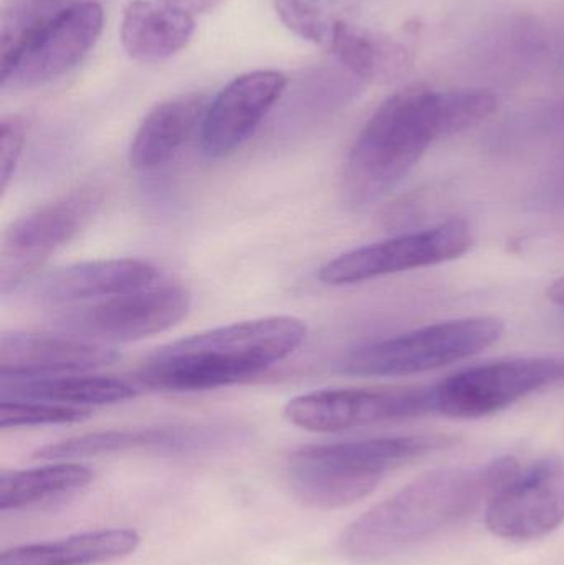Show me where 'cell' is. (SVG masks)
<instances>
[{
  "label": "cell",
  "mask_w": 564,
  "mask_h": 565,
  "mask_svg": "<svg viewBox=\"0 0 564 565\" xmlns=\"http://www.w3.org/2000/svg\"><path fill=\"white\" fill-rule=\"evenodd\" d=\"M115 349L75 335L3 332L0 338V381L85 374L118 361Z\"/></svg>",
  "instance_id": "obj_14"
},
{
  "label": "cell",
  "mask_w": 564,
  "mask_h": 565,
  "mask_svg": "<svg viewBox=\"0 0 564 565\" xmlns=\"http://www.w3.org/2000/svg\"><path fill=\"white\" fill-rule=\"evenodd\" d=\"M287 85V76L275 70H257L232 79L209 103L199 129L204 154L225 158L241 148L277 105Z\"/></svg>",
  "instance_id": "obj_13"
},
{
  "label": "cell",
  "mask_w": 564,
  "mask_h": 565,
  "mask_svg": "<svg viewBox=\"0 0 564 565\" xmlns=\"http://www.w3.org/2000/svg\"><path fill=\"white\" fill-rule=\"evenodd\" d=\"M564 523V461L540 458L522 468L490 498L486 524L507 541L542 540Z\"/></svg>",
  "instance_id": "obj_12"
},
{
  "label": "cell",
  "mask_w": 564,
  "mask_h": 565,
  "mask_svg": "<svg viewBox=\"0 0 564 565\" xmlns=\"http://www.w3.org/2000/svg\"><path fill=\"white\" fill-rule=\"evenodd\" d=\"M520 470L513 457L472 468L430 471L358 518L340 537L341 553L357 561H380L469 516Z\"/></svg>",
  "instance_id": "obj_2"
},
{
  "label": "cell",
  "mask_w": 564,
  "mask_h": 565,
  "mask_svg": "<svg viewBox=\"0 0 564 565\" xmlns=\"http://www.w3.org/2000/svg\"><path fill=\"white\" fill-rule=\"evenodd\" d=\"M93 471L85 465H46L32 470L3 471L0 475V511L32 507L46 498L58 497L92 483Z\"/></svg>",
  "instance_id": "obj_22"
},
{
  "label": "cell",
  "mask_w": 564,
  "mask_h": 565,
  "mask_svg": "<svg viewBox=\"0 0 564 565\" xmlns=\"http://www.w3.org/2000/svg\"><path fill=\"white\" fill-rule=\"evenodd\" d=\"M453 444L447 435H409L310 445L290 455L288 481L307 507L340 510L373 493L387 471Z\"/></svg>",
  "instance_id": "obj_4"
},
{
  "label": "cell",
  "mask_w": 564,
  "mask_h": 565,
  "mask_svg": "<svg viewBox=\"0 0 564 565\" xmlns=\"http://www.w3.org/2000/svg\"><path fill=\"white\" fill-rule=\"evenodd\" d=\"M497 109L490 89L407 86L381 103L348 156L343 194L363 209L390 195L437 139L486 121Z\"/></svg>",
  "instance_id": "obj_1"
},
{
  "label": "cell",
  "mask_w": 564,
  "mask_h": 565,
  "mask_svg": "<svg viewBox=\"0 0 564 565\" xmlns=\"http://www.w3.org/2000/svg\"><path fill=\"white\" fill-rule=\"evenodd\" d=\"M92 415L89 408L70 407L53 402L0 398V428L43 427L76 424Z\"/></svg>",
  "instance_id": "obj_24"
},
{
  "label": "cell",
  "mask_w": 564,
  "mask_h": 565,
  "mask_svg": "<svg viewBox=\"0 0 564 565\" xmlns=\"http://www.w3.org/2000/svg\"><path fill=\"white\" fill-rule=\"evenodd\" d=\"M506 324L492 316L453 319L354 349L338 372L354 377H390L436 371L472 358L500 341Z\"/></svg>",
  "instance_id": "obj_5"
},
{
  "label": "cell",
  "mask_w": 564,
  "mask_h": 565,
  "mask_svg": "<svg viewBox=\"0 0 564 565\" xmlns=\"http://www.w3.org/2000/svg\"><path fill=\"white\" fill-rule=\"evenodd\" d=\"M191 292L179 282H156L138 291L73 306L62 329L106 342H131L168 331L188 316Z\"/></svg>",
  "instance_id": "obj_11"
},
{
  "label": "cell",
  "mask_w": 564,
  "mask_h": 565,
  "mask_svg": "<svg viewBox=\"0 0 564 565\" xmlns=\"http://www.w3.org/2000/svg\"><path fill=\"white\" fill-rule=\"evenodd\" d=\"M195 17L171 0H132L123 12V49L136 62L171 58L191 42Z\"/></svg>",
  "instance_id": "obj_17"
},
{
  "label": "cell",
  "mask_w": 564,
  "mask_h": 565,
  "mask_svg": "<svg viewBox=\"0 0 564 565\" xmlns=\"http://www.w3.org/2000/svg\"><path fill=\"white\" fill-rule=\"evenodd\" d=\"M159 280L158 268L138 258L83 262L36 280L30 289V298L36 305L66 309L138 291Z\"/></svg>",
  "instance_id": "obj_15"
},
{
  "label": "cell",
  "mask_w": 564,
  "mask_h": 565,
  "mask_svg": "<svg viewBox=\"0 0 564 565\" xmlns=\"http://www.w3.org/2000/svg\"><path fill=\"white\" fill-rule=\"evenodd\" d=\"M99 202L102 195L96 189H76L13 222L0 248L2 295L17 291L70 244L98 211Z\"/></svg>",
  "instance_id": "obj_8"
},
{
  "label": "cell",
  "mask_w": 564,
  "mask_h": 565,
  "mask_svg": "<svg viewBox=\"0 0 564 565\" xmlns=\"http://www.w3.org/2000/svg\"><path fill=\"white\" fill-rule=\"evenodd\" d=\"M25 145V122L17 116L3 118L0 122V189L6 194L15 174Z\"/></svg>",
  "instance_id": "obj_26"
},
{
  "label": "cell",
  "mask_w": 564,
  "mask_h": 565,
  "mask_svg": "<svg viewBox=\"0 0 564 565\" xmlns=\"http://www.w3.org/2000/svg\"><path fill=\"white\" fill-rule=\"evenodd\" d=\"M564 382L563 358H519L457 372L434 385V412L480 418Z\"/></svg>",
  "instance_id": "obj_7"
},
{
  "label": "cell",
  "mask_w": 564,
  "mask_h": 565,
  "mask_svg": "<svg viewBox=\"0 0 564 565\" xmlns=\"http://www.w3.org/2000/svg\"><path fill=\"white\" fill-rule=\"evenodd\" d=\"M138 391L128 382L102 375H53L40 379L0 381V398L53 402L70 407L89 408L135 398Z\"/></svg>",
  "instance_id": "obj_21"
},
{
  "label": "cell",
  "mask_w": 564,
  "mask_h": 565,
  "mask_svg": "<svg viewBox=\"0 0 564 565\" xmlns=\"http://www.w3.org/2000/svg\"><path fill=\"white\" fill-rule=\"evenodd\" d=\"M328 49L361 83L396 82L414 62L413 52L400 40L348 20L338 23Z\"/></svg>",
  "instance_id": "obj_19"
},
{
  "label": "cell",
  "mask_w": 564,
  "mask_h": 565,
  "mask_svg": "<svg viewBox=\"0 0 564 565\" xmlns=\"http://www.w3.org/2000/svg\"><path fill=\"white\" fill-rule=\"evenodd\" d=\"M141 537L132 530H98L50 543L12 547L0 565H98L135 553Z\"/></svg>",
  "instance_id": "obj_20"
},
{
  "label": "cell",
  "mask_w": 564,
  "mask_h": 565,
  "mask_svg": "<svg viewBox=\"0 0 564 565\" xmlns=\"http://www.w3.org/2000/svg\"><path fill=\"white\" fill-rule=\"evenodd\" d=\"M307 334V324L294 316L221 326L162 345L136 379L152 391L179 394L227 387L290 358Z\"/></svg>",
  "instance_id": "obj_3"
},
{
  "label": "cell",
  "mask_w": 564,
  "mask_h": 565,
  "mask_svg": "<svg viewBox=\"0 0 564 565\" xmlns=\"http://www.w3.org/2000/svg\"><path fill=\"white\" fill-rule=\"evenodd\" d=\"M234 431L217 427H156L139 430H109L68 438L46 445L33 454L39 460L68 461L129 450H156L168 454L211 450L234 438Z\"/></svg>",
  "instance_id": "obj_16"
},
{
  "label": "cell",
  "mask_w": 564,
  "mask_h": 565,
  "mask_svg": "<svg viewBox=\"0 0 564 565\" xmlns=\"http://www.w3.org/2000/svg\"><path fill=\"white\" fill-rule=\"evenodd\" d=\"M209 103L205 96L185 95L155 106L142 119L129 146L131 168L148 172L168 164L201 129Z\"/></svg>",
  "instance_id": "obj_18"
},
{
  "label": "cell",
  "mask_w": 564,
  "mask_h": 565,
  "mask_svg": "<svg viewBox=\"0 0 564 565\" xmlns=\"http://www.w3.org/2000/svg\"><path fill=\"white\" fill-rule=\"evenodd\" d=\"M472 244L473 232L469 222L453 218L426 231L400 235L341 254L320 268L318 278L324 285H357L456 260L466 255Z\"/></svg>",
  "instance_id": "obj_9"
},
{
  "label": "cell",
  "mask_w": 564,
  "mask_h": 565,
  "mask_svg": "<svg viewBox=\"0 0 564 565\" xmlns=\"http://www.w3.org/2000/svg\"><path fill=\"white\" fill-rule=\"evenodd\" d=\"M275 12L295 35L317 45L330 46L341 22L337 0H274Z\"/></svg>",
  "instance_id": "obj_23"
},
{
  "label": "cell",
  "mask_w": 564,
  "mask_h": 565,
  "mask_svg": "<svg viewBox=\"0 0 564 565\" xmlns=\"http://www.w3.org/2000/svg\"><path fill=\"white\" fill-rule=\"evenodd\" d=\"M75 0H9L2 15V53L15 49L30 33Z\"/></svg>",
  "instance_id": "obj_25"
},
{
  "label": "cell",
  "mask_w": 564,
  "mask_h": 565,
  "mask_svg": "<svg viewBox=\"0 0 564 565\" xmlns=\"http://www.w3.org/2000/svg\"><path fill=\"white\" fill-rule=\"evenodd\" d=\"M546 296H549L550 301L555 302V305L564 306V278H560L558 281L553 282Z\"/></svg>",
  "instance_id": "obj_29"
},
{
  "label": "cell",
  "mask_w": 564,
  "mask_h": 565,
  "mask_svg": "<svg viewBox=\"0 0 564 565\" xmlns=\"http://www.w3.org/2000/svg\"><path fill=\"white\" fill-rule=\"evenodd\" d=\"M540 121L550 128L564 129V96L550 103L540 111Z\"/></svg>",
  "instance_id": "obj_27"
},
{
  "label": "cell",
  "mask_w": 564,
  "mask_h": 565,
  "mask_svg": "<svg viewBox=\"0 0 564 565\" xmlns=\"http://www.w3.org/2000/svg\"><path fill=\"white\" fill-rule=\"evenodd\" d=\"M105 23L95 0H75L30 33L0 58L2 89L20 92L62 78L79 65L98 42Z\"/></svg>",
  "instance_id": "obj_6"
},
{
  "label": "cell",
  "mask_w": 564,
  "mask_h": 565,
  "mask_svg": "<svg viewBox=\"0 0 564 565\" xmlns=\"http://www.w3.org/2000/svg\"><path fill=\"white\" fill-rule=\"evenodd\" d=\"M171 2L182 7V9L188 10L189 13L195 17L199 13H205L214 9L221 0H171Z\"/></svg>",
  "instance_id": "obj_28"
},
{
  "label": "cell",
  "mask_w": 564,
  "mask_h": 565,
  "mask_svg": "<svg viewBox=\"0 0 564 565\" xmlns=\"http://www.w3.org/2000/svg\"><path fill=\"white\" fill-rule=\"evenodd\" d=\"M434 412L433 387L321 388L291 398L284 415L295 427L334 434Z\"/></svg>",
  "instance_id": "obj_10"
}]
</instances>
